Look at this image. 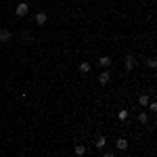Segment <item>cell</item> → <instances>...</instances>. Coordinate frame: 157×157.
<instances>
[{"instance_id": "obj_1", "label": "cell", "mask_w": 157, "mask_h": 157, "mask_svg": "<svg viewBox=\"0 0 157 157\" xmlns=\"http://www.w3.org/2000/svg\"><path fill=\"white\" fill-rule=\"evenodd\" d=\"M27 9H30V6H27L25 2H19L17 9H15V13H17L19 17H25V15H27Z\"/></svg>"}, {"instance_id": "obj_2", "label": "cell", "mask_w": 157, "mask_h": 157, "mask_svg": "<svg viewBox=\"0 0 157 157\" xmlns=\"http://www.w3.org/2000/svg\"><path fill=\"white\" fill-rule=\"evenodd\" d=\"M13 36H11V32L9 30H0V42H9Z\"/></svg>"}, {"instance_id": "obj_3", "label": "cell", "mask_w": 157, "mask_h": 157, "mask_svg": "<svg viewBox=\"0 0 157 157\" xmlns=\"http://www.w3.org/2000/svg\"><path fill=\"white\" fill-rule=\"evenodd\" d=\"M126 69H128V71H132V69H134V57H132V55H128V57H126Z\"/></svg>"}, {"instance_id": "obj_4", "label": "cell", "mask_w": 157, "mask_h": 157, "mask_svg": "<svg viewBox=\"0 0 157 157\" xmlns=\"http://www.w3.org/2000/svg\"><path fill=\"white\" fill-rule=\"evenodd\" d=\"M36 23H38V25L46 23V13H38V15H36Z\"/></svg>"}, {"instance_id": "obj_5", "label": "cell", "mask_w": 157, "mask_h": 157, "mask_svg": "<svg viewBox=\"0 0 157 157\" xmlns=\"http://www.w3.org/2000/svg\"><path fill=\"white\" fill-rule=\"evenodd\" d=\"M117 149H120V151H126V149H128V140H126V138H117Z\"/></svg>"}, {"instance_id": "obj_6", "label": "cell", "mask_w": 157, "mask_h": 157, "mask_svg": "<svg viewBox=\"0 0 157 157\" xmlns=\"http://www.w3.org/2000/svg\"><path fill=\"white\" fill-rule=\"evenodd\" d=\"M99 82H101V84H107V82H109V71H103V73L99 76Z\"/></svg>"}, {"instance_id": "obj_7", "label": "cell", "mask_w": 157, "mask_h": 157, "mask_svg": "<svg viewBox=\"0 0 157 157\" xmlns=\"http://www.w3.org/2000/svg\"><path fill=\"white\" fill-rule=\"evenodd\" d=\"M105 143H107V138H105V136H97V147H99V149H103V147H105Z\"/></svg>"}, {"instance_id": "obj_8", "label": "cell", "mask_w": 157, "mask_h": 157, "mask_svg": "<svg viewBox=\"0 0 157 157\" xmlns=\"http://www.w3.org/2000/svg\"><path fill=\"white\" fill-rule=\"evenodd\" d=\"M80 71H82V73H88V71H90V65H88V63H82V65H80Z\"/></svg>"}, {"instance_id": "obj_9", "label": "cell", "mask_w": 157, "mask_h": 157, "mask_svg": "<svg viewBox=\"0 0 157 157\" xmlns=\"http://www.w3.org/2000/svg\"><path fill=\"white\" fill-rule=\"evenodd\" d=\"M101 65H103V67H109V65H111V59H109V57H101Z\"/></svg>"}, {"instance_id": "obj_10", "label": "cell", "mask_w": 157, "mask_h": 157, "mask_svg": "<svg viewBox=\"0 0 157 157\" xmlns=\"http://www.w3.org/2000/svg\"><path fill=\"white\" fill-rule=\"evenodd\" d=\"M138 101H140V105H143V107H147V105H149V97H147V94H143Z\"/></svg>"}, {"instance_id": "obj_11", "label": "cell", "mask_w": 157, "mask_h": 157, "mask_svg": "<svg viewBox=\"0 0 157 157\" xmlns=\"http://www.w3.org/2000/svg\"><path fill=\"white\" fill-rule=\"evenodd\" d=\"M138 120H140L143 124H147V122H149V115H147V113H145V111H143V113L138 115Z\"/></svg>"}, {"instance_id": "obj_12", "label": "cell", "mask_w": 157, "mask_h": 157, "mask_svg": "<svg viewBox=\"0 0 157 157\" xmlns=\"http://www.w3.org/2000/svg\"><path fill=\"white\" fill-rule=\"evenodd\" d=\"M76 153H78V155H84L86 149H84V147H76Z\"/></svg>"}, {"instance_id": "obj_13", "label": "cell", "mask_w": 157, "mask_h": 157, "mask_svg": "<svg viewBox=\"0 0 157 157\" xmlns=\"http://www.w3.org/2000/svg\"><path fill=\"white\" fill-rule=\"evenodd\" d=\"M147 107H149V109H151V111H157V103H149V105H147Z\"/></svg>"}, {"instance_id": "obj_14", "label": "cell", "mask_w": 157, "mask_h": 157, "mask_svg": "<svg viewBox=\"0 0 157 157\" xmlns=\"http://www.w3.org/2000/svg\"><path fill=\"white\" fill-rule=\"evenodd\" d=\"M128 117V111H120V120H126Z\"/></svg>"}]
</instances>
